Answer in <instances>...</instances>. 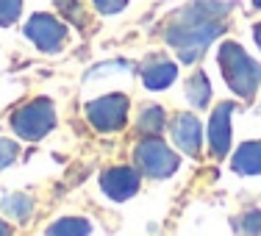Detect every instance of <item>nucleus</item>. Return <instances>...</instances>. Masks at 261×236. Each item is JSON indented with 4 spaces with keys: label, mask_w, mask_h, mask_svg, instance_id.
Segmentation results:
<instances>
[{
    "label": "nucleus",
    "mask_w": 261,
    "mask_h": 236,
    "mask_svg": "<svg viewBox=\"0 0 261 236\" xmlns=\"http://www.w3.org/2000/svg\"><path fill=\"white\" fill-rule=\"evenodd\" d=\"M233 9V3H225V0H195L186 9H181L172 22L164 31V39L172 50L178 53V59L192 64L197 61L206 47L217 36L225 31V14Z\"/></svg>",
    "instance_id": "1"
},
{
    "label": "nucleus",
    "mask_w": 261,
    "mask_h": 236,
    "mask_svg": "<svg viewBox=\"0 0 261 236\" xmlns=\"http://www.w3.org/2000/svg\"><path fill=\"white\" fill-rule=\"evenodd\" d=\"M220 67H222V75H225L228 86L242 100H250L256 95V89L261 84V64L253 61L236 42H222L220 45Z\"/></svg>",
    "instance_id": "2"
},
{
    "label": "nucleus",
    "mask_w": 261,
    "mask_h": 236,
    "mask_svg": "<svg viewBox=\"0 0 261 236\" xmlns=\"http://www.w3.org/2000/svg\"><path fill=\"white\" fill-rule=\"evenodd\" d=\"M56 125V111H53V103L50 100H34L28 106H22L14 117H11V128L20 139H42L53 131Z\"/></svg>",
    "instance_id": "3"
},
{
    "label": "nucleus",
    "mask_w": 261,
    "mask_h": 236,
    "mask_svg": "<svg viewBox=\"0 0 261 236\" xmlns=\"http://www.w3.org/2000/svg\"><path fill=\"white\" fill-rule=\"evenodd\" d=\"M136 164L142 167V172L150 178H170L178 170V156L159 139V136L147 134L145 139L136 145Z\"/></svg>",
    "instance_id": "4"
},
{
    "label": "nucleus",
    "mask_w": 261,
    "mask_h": 236,
    "mask_svg": "<svg viewBox=\"0 0 261 236\" xmlns=\"http://www.w3.org/2000/svg\"><path fill=\"white\" fill-rule=\"evenodd\" d=\"M92 125L97 131H120L128 120V97L125 95H103L86 106Z\"/></svg>",
    "instance_id": "5"
},
{
    "label": "nucleus",
    "mask_w": 261,
    "mask_h": 236,
    "mask_svg": "<svg viewBox=\"0 0 261 236\" xmlns=\"http://www.w3.org/2000/svg\"><path fill=\"white\" fill-rule=\"evenodd\" d=\"M25 36L36 47H42V50L59 53L67 42V28L50 14H34L31 22L25 25Z\"/></svg>",
    "instance_id": "6"
},
{
    "label": "nucleus",
    "mask_w": 261,
    "mask_h": 236,
    "mask_svg": "<svg viewBox=\"0 0 261 236\" xmlns=\"http://www.w3.org/2000/svg\"><path fill=\"white\" fill-rule=\"evenodd\" d=\"M100 189L111 197V200L122 203V200H128V197L136 195V189H139V175H136L130 167H111V170L103 172Z\"/></svg>",
    "instance_id": "7"
},
{
    "label": "nucleus",
    "mask_w": 261,
    "mask_h": 236,
    "mask_svg": "<svg viewBox=\"0 0 261 236\" xmlns=\"http://www.w3.org/2000/svg\"><path fill=\"white\" fill-rule=\"evenodd\" d=\"M172 142L186 156H200L203 147V128L195 114H178L172 122Z\"/></svg>",
    "instance_id": "8"
},
{
    "label": "nucleus",
    "mask_w": 261,
    "mask_h": 236,
    "mask_svg": "<svg viewBox=\"0 0 261 236\" xmlns=\"http://www.w3.org/2000/svg\"><path fill=\"white\" fill-rule=\"evenodd\" d=\"M231 111H233V103H220V109L211 114L208 145L214 156H225L228 147H231Z\"/></svg>",
    "instance_id": "9"
},
{
    "label": "nucleus",
    "mask_w": 261,
    "mask_h": 236,
    "mask_svg": "<svg viewBox=\"0 0 261 236\" xmlns=\"http://www.w3.org/2000/svg\"><path fill=\"white\" fill-rule=\"evenodd\" d=\"M231 167H233V172H242V175H261V142L239 145Z\"/></svg>",
    "instance_id": "10"
},
{
    "label": "nucleus",
    "mask_w": 261,
    "mask_h": 236,
    "mask_svg": "<svg viewBox=\"0 0 261 236\" xmlns=\"http://www.w3.org/2000/svg\"><path fill=\"white\" fill-rule=\"evenodd\" d=\"M175 75H178V67L172 64V61H156V64L142 67V81H145V86L153 92L167 89V86L175 81Z\"/></svg>",
    "instance_id": "11"
},
{
    "label": "nucleus",
    "mask_w": 261,
    "mask_h": 236,
    "mask_svg": "<svg viewBox=\"0 0 261 236\" xmlns=\"http://www.w3.org/2000/svg\"><path fill=\"white\" fill-rule=\"evenodd\" d=\"M186 97L195 109H206L208 100H211V86H208V78L206 72H195L186 84Z\"/></svg>",
    "instance_id": "12"
},
{
    "label": "nucleus",
    "mask_w": 261,
    "mask_h": 236,
    "mask_svg": "<svg viewBox=\"0 0 261 236\" xmlns=\"http://www.w3.org/2000/svg\"><path fill=\"white\" fill-rule=\"evenodd\" d=\"M3 211L11 217V220H28L31 211H34V203H31L28 195H9L3 200Z\"/></svg>",
    "instance_id": "13"
},
{
    "label": "nucleus",
    "mask_w": 261,
    "mask_h": 236,
    "mask_svg": "<svg viewBox=\"0 0 261 236\" xmlns=\"http://www.w3.org/2000/svg\"><path fill=\"white\" fill-rule=\"evenodd\" d=\"M161 125H164V111H161L159 106L145 109V111H142V117H139V122H136L139 134H159Z\"/></svg>",
    "instance_id": "14"
},
{
    "label": "nucleus",
    "mask_w": 261,
    "mask_h": 236,
    "mask_svg": "<svg viewBox=\"0 0 261 236\" xmlns=\"http://www.w3.org/2000/svg\"><path fill=\"white\" fill-rule=\"evenodd\" d=\"M92 225L86 220H75V217H67V220H59L47 228V233H89Z\"/></svg>",
    "instance_id": "15"
},
{
    "label": "nucleus",
    "mask_w": 261,
    "mask_h": 236,
    "mask_svg": "<svg viewBox=\"0 0 261 236\" xmlns=\"http://www.w3.org/2000/svg\"><path fill=\"white\" fill-rule=\"evenodd\" d=\"M56 6H59V11L67 20H72L75 25H86V14H84L78 0H56Z\"/></svg>",
    "instance_id": "16"
},
{
    "label": "nucleus",
    "mask_w": 261,
    "mask_h": 236,
    "mask_svg": "<svg viewBox=\"0 0 261 236\" xmlns=\"http://www.w3.org/2000/svg\"><path fill=\"white\" fill-rule=\"evenodd\" d=\"M22 11V0H0V25H11V22H17V17H20Z\"/></svg>",
    "instance_id": "17"
},
{
    "label": "nucleus",
    "mask_w": 261,
    "mask_h": 236,
    "mask_svg": "<svg viewBox=\"0 0 261 236\" xmlns=\"http://www.w3.org/2000/svg\"><path fill=\"white\" fill-rule=\"evenodd\" d=\"M239 228L245 233H258L261 231V211H247V214L239 220Z\"/></svg>",
    "instance_id": "18"
},
{
    "label": "nucleus",
    "mask_w": 261,
    "mask_h": 236,
    "mask_svg": "<svg viewBox=\"0 0 261 236\" xmlns=\"http://www.w3.org/2000/svg\"><path fill=\"white\" fill-rule=\"evenodd\" d=\"M14 159H17V142L0 139V170H3V167H9Z\"/></svg>",
    "instance_id": "19"
},
{
    "label": "nucleus",
    "mask_w": 261,
    "mask_h": 236,
    "mask_svg": "<svg viewBox=\"0 0 261 236\" xmlns=\"http://www.w3.org/2000/svg\"><path fill=\"white\" fill-rule=\"evenodd\" d=\"M92 3H95L97 11H103V14H117V11L125 9L128 0H92Z\"/></svg>",
    "instance_id": "20"
},
{
    "label": "nucleus",
    "mask_w": 261,
    "mask_h": 236,
    "mask_svg": "<svg viewBox=\"0 0 261 236\" xmlns=\"http://www.w3.org/2000/svg\"><path fill=\"white\" fill-rule=\"evenodd\" d=\"M253 36H256V45L261 47V25H256V28H253Z\"/></svg>",
    "instance_id": "21"
},
{
    "label": "nucleus",
    "mask_w": 261,
    "mask_h": 236,
    "mask_svg": "<svg viewBox=\"0 0 261 236\" xmlns=\"http://www.w3.org/2000/svg\"><path fill=\"white\" fill-rule=\"evenodd\" d=\"M9 233V225H3V222H0V236H6Z\"/></svg>",
    "instance_id": "22"
},
{
    "label": "nucleus",
    "mask_w": 261,
    "mask_h": 236,
    "mask_svg": "<svg viewBox=\"0 0 261 236\" xmlns=\"http://www.w3.org/2000/svg\"><path fill=\"white\" fill-rule=\"evenodd\" d=\"M253 6H256V9H261V0H253Z\"/></svg>",
    "instance_id": "23"
}]
</instances>
